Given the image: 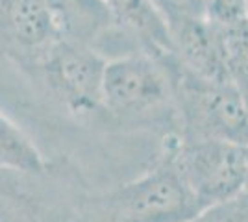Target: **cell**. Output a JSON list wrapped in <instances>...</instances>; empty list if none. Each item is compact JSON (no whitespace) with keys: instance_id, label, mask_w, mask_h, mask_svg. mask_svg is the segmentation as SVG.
I'll use <instances>...</instances> for the list:
<instances>
[{"instance_id":"obj_14","label":"cell","mask_w":248,"mask_h":222,"mask_svg":"<svg viewBox=\"0 0 248 222\" xmlns=\"http://www.w3.org/2000/svg\"><path fill=\"white\" fill-rule=\"evenodd\" d=\"M245 152H247V191H248V145L245 147Z\"/></svg>"},{"instance_id":"obj_7","label":"cell","mask_w":248,"mask_h":222,"mask_svg":"<svg viewBox=\"0 0 248 222\" xmlns=\"http://www.w3.org/2000/svg\"><path fill=\"white\" fill-rule=\"evenodd\" d=\"M46 4L54 15L60 33L67 39L85 43L100 54L102 46L108 44V39L121 37L137 48L117 28L102 0H46Z\"/></svg>"},{"instance_id":"obj_12","label":"cell","mask_w":248,"mask_h":222,"mask_svg":"<svg viewBox=\"0 0 248 222\" xmlns=\"http://www.w3.org/2000/svg\"><path fill=\"white\" fill-rule=\"evenodd\" d=\"M193 222H248V191L202 211Z\"/></svg>"},{"instance_id":"obj_11","label":"cell","mask_w":248,"mask_h":222,"mask_svg":"<svg viewBox=\"0 0 248 222\" xmlns=\"http://www.w3.org/2000/svg\"><path fill=\"white\" fill-rule=\"evenodd\" d=\"M0 222H65V219L46 213L39 200L0 185Z\"/></svg>"},{"instance_id":"obj_2","label":"cell","mask_w":248,"mask_h":222,"mask_svg":"<svg viewBox=\"0 0 248 222\" xmlns=\"http://www.w3.org/2000/svg\"><path fill=\"white\" fill-rule=\"evenodd\" d=\"M172 91L174 133L180 139H213L248 145V98L233 84L184 69L174 56L159 58Z\"/></svg>"},{"instance_id":"obj_9","label":"cell","mask_w":248,"mask_h":222,"mask_svg":"<svg viewBox=\"0 0 248 222\" xmlns=\"http://www.w3.org/2000/svg\"><path fill=\"white\" fill-rule=\"evenodd\" d=\"M0 172L43 176L48 172L39 148L13 120L0 113Z\"/></svg>"},{"instance_id":"obj_6","label":"cell","mask_w":248,"mask_h":222,"mask_svg":"<svg viewBox=\"0 0 248 222\" xmlns=\"http://www.w3.org/2000/svg\"><path fill=\"white\" fill-rule=\"evenodd\" d=\"M0 32L31 59L63 37L46 0H0Z\"/></svg>"},{"instance_id":"obj_3","label":"cell","mask_w":248,"mask_h":222,"mask_svg":"<svg viewBox=\"0 0 248 222\" xmlns=\"http://www.w3.org/2000/svg\"><path fill=\"white\" fill-rule=\"evenodd\" d=\"M163 150L200 213L247 191V152L241 145L169 133Z\"/></svg>"},{"instance_id":"obj_8","label":"cell","mask_w":248,"mask_h":222,"mask_svg":"<svg viewBox=\"0 0 248 222\" xmlns=\"http://www.w3.org/2000/svg\"><path fill=\"white\" fill-rule=\"evenodd\" d=\"M117 28L139 50L155 58L172 54L169 24L154 0H102Z\"/></svg>"},{"instance_id":"obj_10","label":"cell","mask_w":248,"mask_h":222,"mask_svg":"<svg viewBox=\"0 0 248 222\" xmlns=\"http://www.w3.org/2000/svg\"><path fill=\"white\" fill-rule=\"evenodd\" d=\"M220 58L228 82L248 98V17L217 24Z\"/></svg>"},{"instance_id":"obj_13","label":"cell","mask_w":248,"mask_h":222,"mask_svg":"<svg viewBox=\"0 0 248 222\" xmlns=\"http://www.w3.org/2000/svg\"><path fill=\"white\" fill-rule=\"evenodd\" d=\"M167 21L180 17H206L211 0H154Z\"/></svg>"},{"instance_id":"obj_5","label":"cell","mask_w":248,"mask_h":222,"mask_svg":"<svg viewBox=\"0 0 248 222\" xmlns=\"http://www.w3.org/2000/svg\"><path fill=\"white\" fill-rule=\"evenodd\" d=\"M54 98L69 113L87 118L102 113L106 58L96 48L60 37L33 58Z\"/></svg>"},{"instance_id":"obj_1","label":"cell","mask_w":248,"mask_h":222,"mask_svg":"<svg viewBox=\"0 0 248 222\" xmlns=\"http://www.w3.org/2000/svg\"><path fill=\"white\" fill-rule=\"evenodd\" d=\"M200 209L165 150L152 169L113 189L76 196L67 222H193Z\"/></svg>"},{"instance_id":"obj_4","label":"cell","mask_w":248,"mask_h":222,"mask_svg":"<svg viewBox=\"0 0 248 222\" xmlns=\"http://www.w3.org/2000/svg\"><path fill=\"white\" fill-rule=\"evenodd\" d=\"M102 113L121 122L167 117L174 132L172 91L163 61L145 50L108 58L102 76Z\"/></svg>"}]
</instances>
